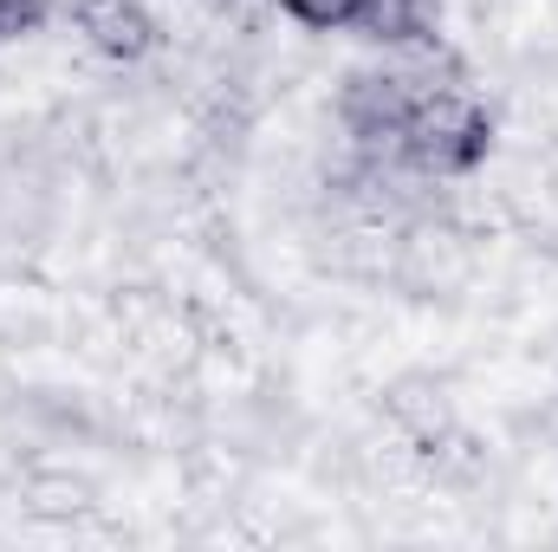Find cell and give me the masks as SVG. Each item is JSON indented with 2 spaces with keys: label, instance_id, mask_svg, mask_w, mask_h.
<instances>
[{
  "label": "cell",
  "instance_id": "cell-1",
  "mask_svg": "<svg viewBox=\"0 0 558 552\" xmlns=\"http://www.w3.org/2000/svg\"><path fill=\"white\" fill-rule=\"evenodd\" d=\"M403 156L435 182H468L494 156V118L474 85H441L422 92L410 124H403Z\"/></svg>",
  "mask_w": 558,
  "mask_h": 552
},
{
  "label": "cell",
  "instance_id": "cell-2",
  "mask_svg": "<svg viewBox=\"0 0 558 552\" xmlns=\"http://www.w3.org/2000/svg\"><path fill=\"white\" fill-rule=\"evenodd\" d=\"M481 274V248H474V228L454 215H422L397 228V261L390 279L410 292V299H461Z\"/></svg>",
  "mask_w": 558,
  "mask_h": 552
},
{
  "label": "cell",
  "instance_id": "cell-3",
  "mask_svg": "<svg viewBox=\"0 0 558 552\" xmlns=\"http://www.w3.org/2000/svg\"><path fill=\"white\" fill-rule=\"evenodd\" d=\"M410 111H416V92L403 85V72L390 59L351 65L338 79V98H331V124L351 143V156H403Z\"/></svg>",
  "mask_w": 558,
  "mask_h": 552
},
{
  "label": "cell",
  "instance_id": "cell-4",
  "mask_svg": "<svg viewBox=\"0 0 558 552\" xmlns=\"http://www.w3.org/2000/svg\"><path fill=\"white\" fill-rule=\"evenodd\" d=\"M78 39L111 59V65H149L162 52V20L149 13V0H65Z\"/></svg>",
  "mask_w": 558,
  "mask_h": 552
},
{
  "label": "cell",
  "instance_id": "cell-5",
  "mask_svg": "<svg viewBox=\"0 0 558 552\" xmlns=\"http://www.w3.org/2000/svg\"><path fill=\"white\" fill-rule=\"evenodd\" d=\"M384 422L403 435V442H435L454 429V397H448V377L435 371H403L384 384Z\"/></svg>",
  "mask_w": 558,
  "mask_h": 552
},
{
  "label": "cell",
  "instance_id": "cell-6",
  "mask_svg": "<svg viewBox=\"0 0 558 552\" xmlns=\"http://www.w3.org/2000/svg\"><path fill=\"white\" fill-rule=\"evenodd\" d=\"M59 332V305L46 286H0V345L7 351H33V345H52Z\"/></svg>",
  "mask_w": 558,
  "mask_h": 552
},
{
  "label": "cell",
  "instance_id": "cell-7",
  "mask_svg": "<svg viewBox=\"0 0 558 552\" xmlns=\"http://www.w3.org/2000/svg\"><path fill=\"white\" fill-rule=\"evenodd\" d=\"M20 501H26V514H39V520H78L98 494H92V481L72 475V468H33L26 488H20Z\"/></svg>",
  "mask_w": 558,
  "mask_h": 552
},
{
  "label": "cell",
  "instance_id": "cell-8",
  "mask_svg": "<svg viewBox=\"0 0 558 552\" xmlns=\"http://www.w3.org/2000/svg\"><path fill=\"white\" fill-rule=\"evenodd\" d=\"M46 20H52V0H0V46L33 39Z\"/></svg>",
  "mask_w": 558,
  "mask_h": 552
},
{
  "label": "cell",
  "instance_id": "cell-9",
  "mask_svg": "<svg viewBox=\"0 0 558 552\" xmlns=\"http://www.w3.org/2000/svg\"><path fill=\"white\" fill-rule=\"evenodd\" d=\"M202 7H221V13H228V0H202Z\"/></svg>",
  "mask_w": 558,
  "mask_h": 552
}]
</instances>
